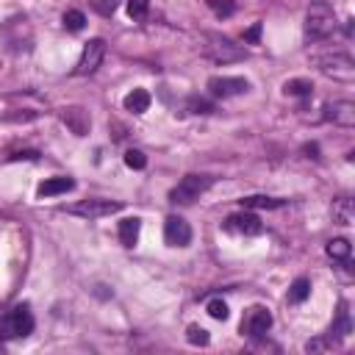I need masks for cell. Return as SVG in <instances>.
Masks as SVG:
<instances>
[{"label":"cell","mask_w":355,"mask_h":355,"mask_svg":"<svg viewBox=\"0 0 355 355\" xmlns=\"http://www.w3.org/2000/svg\"><path fill=\"white\" fill-rule=\"evenodd\" d=\"M336 28V14L327 3L316 0L308 6L305 11V39L308 42H319V39H327Z\"/></svg>","instance_id":"obj_1"},{"label":"cell","mask_w":355,"mask_h":355,"mask_svg":"<svg viewBox=\"0 0 355 355\" xmlns=\"http://www.w3.org/2000/svg\"><path fill=\"white\" fill-rule=\"evenodd\" d=\"M202 53L216 64H233V61L247 58V50L222 33H205L202 36Z\"/></svg>","instance_id":"obj_2"},{"label":"cell","mask_w":355,"mask_h":355,"mask_svg":"<svg viewBox=\"0 0 355 355\" xmlns=\"http://www.w3.org/2000/svg\"><path fill=\"white\" fill-rule=\"evenodd\" d=\"M211 183H214L211 175H197V172H191V175L180 178V183L169 191V200H172L175 205H189V202L200 200V194H205V191L211 189Z\"/></svg>","instance_id":"obj_3"},{"label":"cell","mask_w":355,"mask_h":355,"mask_svg":"<svg viewBox=\"0 0 355 355\" xmlns=\"http://www.w3.org/2000/svg\"><path fill=\"white\" fill-rule=\"evenodd\" d=\"M31 330H33V316H31L28 305H17L6 316H0V341L25 338Z\"/></svg>","instance_id":"obj_4"},{"label":"cell","mask_w":355,"mask_h":355,"mask_svg":"<svg viewBox=\"0 0 355 355\" xmlns=\"http://www.w3.org/2000/svg\"><path fill=\"white\" fill-rule=\"evenodd\" d=\"M316 64L327 78H336V80L355 78V61L349 58V53H327V55H319Z\"/></svg>","instance_id":"obj_5"},{"label":"cell","mask_w":355,"mask_h":355,"mask_svg":"<svg viewBox=\"0 0 355 355\" xmlns=\"http://www.w3.org/2000/svg\"><path fill=\"white\" fill-rule=\"evenodd\" d=\"M269 327H272V313H269L263 305H252V308L244 313V319H241V333H247L250 338L266 336Z\"/></svg>","instance_id":"obj_6"},{"label":"cell","mask_w":355,"mask_h":355,"mask_svg":"<svg viewBox=\"0 0 355 355\" xmlns=\"http://www.w3.org/2000/svg\"><path fill=\"white\" fill-rule=\"evenodd\" d=\"M250 89V83L244 78H233V75H214L208 78V92L214 97H236V94H244Z\"/></svg>","instance_id":"obj_7"},{"label":"cell","mask_w":355,"mask_h":355,"mask_svg":"<svg viewBox=\"0 0 355 355\" xmlns=\"http://www.w3.org/2000/svg\"><path fill=\"white\" fill-rule=\"evenodd\" d=\"M119 208H122V202H111V200H83L78 205H69L67 211L75 216H83V219H100V216L116 214Z\"/></svg>","instance_id":"obj_8"},{"label":"cell","mask_w":355,"mask_h":355,"mask_svg":"<svg viewBox=\"0 0 355 355\" xmlns=\"http://www.w3.org/2000/svg\"><path fill=\"white\" fill-rule=\"evenodd\" d=\"M103 55H105V42H103V39H89L86 47H83V53H80V58H78L75 72H78V75H92V72L100 67Z\"/></svg>","instance_id":"obj_9"},{"label":"cell","mask_w":355,"mask_h":355,"mask_svg":"<svg viewBox=\"0 0 355 355\" xmlns=\"http://www.w3.org/2000/svg\"><path fill=\"white\" fill-rule=\"evenodd\" d=\"M225 230H230V233H241V236H258V233H263V222H261L250 208H244L241 214L227 216Z\"/></svg>","instance_id":"obj_10"},{"label":"cell","mask_w":355,"mask_h":355,"mask_svg":"<svg viewBox=\"0 0 355 355\" xmlns=\"http://www.w3.org/2000/svg\"><path fill=\"white\" fill-rule=\"evenodd\" d=\"M164 241H166L169 247H186V244L191 241V227H189V222L180 219V216H166V222H164Z\"/></svg>","instance_id":"obj_11"},{"label":"cell","mask_w":355,"mask_h":355,"mask_svg":"<svg viewBox=\"0 0 355 355\" xmlns=\"http://www.w3.org/2000/svg\"><path fill=\"white\" fill-rule=\"evenodd\" d=\"M324 119L333 122V125H341V128H352L355 125V103H349V100L327 103L324 105Z\"/></svg>","instance_id":"obj_12"},{"label":"cell","mask_w":355,"mask_h":355,"mask_svg":"<svg viewBox=\"0 0 355 355\" xmlns=\"http://www.w3.org/2000/svg\"><path fill=\"white\" fill-rule=\"evenodd\" d=\"M61 119H64V125H67L75 136H86V133H89L92 119H89V114H86L83 108L69 105V108H64V111H61Z\"/></svg>","instance_id":"obj_13"},{"label":"cell","mask_w":355,"mask_h":355,"mask_svg":"<svg viewBox=\"0 0 355 355\" xmlns=\"http://www.w3.org/2000/svg\"><path fill=\"white\" fill-rule=\"evenodd\" d=\"M75 189V180L72 178H47L39 189H36V194L39 197H55V194H67V191H72Z\"/></svg>","instance_id":"obj_14"},{"label":"cell","mask_w":355,"mask_h":355,"mask_svg":"<svg viewBox=\"0 0 355 355\" xmlns=\"http://www.w3.org/2000/svg\"><path fill=\"white\" fill-rule=\"evenodd\" d=\"M139 230H141V219H136V216L122 219V222H119V241H122L125 247H133V244L139 241Z\"/></svg>","instance_id":"obj_15"},{"label":"cell","mask_w":355,"mask_h":355,"mask_svg":"<svg viewBox=\"0 0 355 355\" xmlns=\"http://www.w3.org/2000/svg\"><path fill=\"white\" fill-rule=\"evenodd\" d=\"M349 333H352L349 311H347V302H341V305H338V319H336V322H333V327H330V338L341 341V338H347Z\"/></svg>","instance_id":"obj_16"},{"label":"cell","mask_w":355,"mask_h":355,"mask_svg":"<svg viewBox=\"0 0 355 355\" xmlns=\"http://www.w3.org/2000/svg\"><path fill=\"white\" fill-rule=\"evenodd\" d=\"M150 108V94L144 89H133L128 97H125V111L130 114H144Z\"/></svg>","instance_id":"obj_17"},{"label":"cell","mask_w":355,"mask_h":355,"mask_svg":"<svg viewBox=\"0 0 355 355\" xmlns=\"http://www.w3.org/2000/svg\"><path fill=\"white\" fill-rule=\"evenodd\" d=\"M324 252H327L333 261L347 263V261H349V252H352V244H349L347 239H330L327 247H324Z\"/></svg>","instance_id":"obj_18"},{"label":"cell","mask_w":355,"mask_h":355,"mask_svg":"<svg viewBox=\"0 0 355 355\" xmlns=\"http://www.w3.org/2000/svg\"><path fill=\"white\" fill-rule=\"evenodd\" d=\"M241 202V208H280L283 205V200H277V197H266V194H250V197H241L239 200Z\"/></svg>","instance_id":"obj_19"},{"label":"cell","mask_w":355,"mask_h":355,"mask_svg":"<svg viewBox=\"0 0 355 355\" xmlns=\"http://www.w3.org/2000/svg\"><path fill=\"white\" fill-rule=\"evenodd\" d=\"M352 200H347V197H341V200H336L333 202V219L338 222V225H352Z\"/></svg>","instance_id":"obj_20"},{"label":"cell","mask_w":355,"mask_h":355,"mask_svg":"<svg viewBox=\"0 0 355 355\" xmlns=\"http://www.w3.org/2000/svg\"><path fill=\"white\" fill-rule=\"evenodd\" d=\"M311 294V280L308 277H297L288 288V302H305Z\"/></svg>","instance_id":"obj_21"},{"label":"cell","mask_w":355,"mask_h":355,"mask_svg":"<svg viewBox=\"0 0 355 355\" xmlns=\"http://www.w3.org/2000/svg\"><path fill=\"white\" fill-rule=\"evenodd\" d=\"M283 92H286V94H294V97H308V94L313 92V83H311V80H300V78H294V80H286Z\"/></svg>","instance_id":"obj_22"},{"label":"cell","mask_w":355,"mask_h":355,"mask_svg":"<svg viewBox=\"0 0 355 355\" xmlns=\"http://www.w3.org/2000/svg\"><path fill=\"white\" fill-rule=\"evenodd\" d=\"M83 25H86V17H83V11H78V8H69V11L64 14V28H67V31L78 33V31H83Z\"/></svg>","instance_id":"obj_23"},{"label":"cell","mask_w":355,"mask_h":355,"mask_svg":"<svg viewBox=\"0 0 355 355\" xmlns=\"http://www.w3.org/2000/svg\"><path fill=\"white\" fill-rule=\"evenodd\" d=\"M186 338H189V344H194V347H205V344L211 341L208 330H202L200 324H191V327H189V333H186Z\"/></svg>","instance_id":"obj_24"},{"label":"cell","mask_w":355,"mask_h":355,"mask_svg":"<svg viewBox=\"0 0 355 355\" xmlns=\"http://www.w3.org/2000/svg\"><path fill=\"white\" fill-rule=\"evenodd\" d=\"M338 341L336 338H330V336H322V338H311L308 344H305V352H324V349H333Z\"/></svg>","instance_id":"obj_25"},{"label":"cell","mask_w":355,"mask_h":355,"mask_svg":"<svg viewBox=\"0 0 355 355\" xmlns=\"http://www.w3.org/2000/svg\"><path fill=\"white\" fill-rule=\"evenodd\" d=\"M150 11V0H128V14L133 19H144Z\"/></svg>","instance_id":"obj_26"},{"label":"cell","mask_w":355,"mask_h":355,"mask_svg":"<svg viewBox=\"0 0 355 355\" xmlns=\"http://www.w3.org/2000/svg\"><path fill=\"white\" fill-rule=\"evenodd\" d=\"M125 164H128L130 169H144V166H147V155H144L141 150H128V153H125Z\"/></svg>","instance_id":"obj_27"},{"label":"cell","mask_w":355,"mask_h":355,"mask_svg":"<svg viewBox=\"0 0 355 355\" xmlns=\"http://www.w3.org/2000/svg\"><path fill=\"white\" fill-rule=\"evenodd\" d=\"M208 6L214 8L216 17H230L236 11V3L233 0H208Z\"/></svg>","instance_id":"obj_28"},{"label":"cell","mask_w":355,"mask_h":355,"mask_svg":"<svg viewBox=\"0 0 355 355\" xmlns=\"http://www.w3.org/2000/svg\"><path fill=\"white\" fill-rule=\"evenodd\" d=\"M208 313H211V319L225 322V319H227V302H225V300H211V302H208Z\"/></svg>","instance_id":"obj_29"},{"label":"cell","mask_w":355,"mask_h":355,"mask_svg":"<svg viewBox=\"0 0 355 355\" xmlns=\"http://www.w3.org/2000/svg\"><path fill=\"white\" fill-rule=\"evenodd\" d=\"M92 8L100 14V17H111L116 11V0H89Z\"/></svg>","instance_id":"obj_30"},{"label":"cell","mask_w":355,"mask_h":355,"mask_svg":"<svg viewBox=\"0 0 355 355\" xmlns=\"http://www.w3.org/2000/svg\"><path fill=\"white\" fill-rule=\"evenodd\" d=\"M189 111H194V114H211L214 105L208 100H202V97H189Z\"/></svg>","instance_id":"obj_31"},{"label":"cell","mask_w":355,"mask_h":355,"mask_svg":"<svg viewBox=\"0 0 355 355\" xmlns=\"http://www.w3.org/2000/svg\"><path fill=\"white\" fill-rule=\"evenodd\" d=\"M258 36H261V25L255 22V25H252V28L244 33V39H247V42H258Z\"/></svg>","instance_id":"obj_32"}]
</instances>
